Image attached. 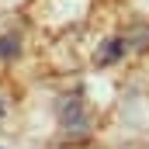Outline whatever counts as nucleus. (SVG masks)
Returning a JSON list of instances; mask_svg holds the SVG:
<instances>
[{
  "label": "nucleus",
  "mask_w": 149,
  "mask_h": 149,
  "mask_svg": "<svg viewBox=\"0 0 149 149\" xmlns=\"http://www.w3.org/2000/svg\"><path fill=\"white\" fill-rule=\"evenodd\" d=\"M56 111H59V121H63V128H66L70 135H87V132H90V118H87V111H83L80 94L63 97Z\"/></svg>",
  "instance_id": "nucleus-1"
},
{
  "label": "nucleus",
  "mask_w": 149,
  "mask_h": 149,
  "mask_svg": "<svg viewBox=\"0 0 149 149\" xmlns=\"http://www.w3.org/2000/svg\"><path fill=\"white\" fill-rule=\"evenodd\" d=\"M125 45H128V42H121V38L104 42V49L97 52V63H101V66H108V63H114V59H121V56H125Z\"/></svg>",
  "instance_id": "nucleus-2"
},
{
  "label": "nucleus",
  "mask_w": 149,
  "mask_h": 149,
  "mask_svg": "<svg viewBox=\"0 0 149 149\" xmlns=\"http://www.w3.org/2000/svg\"><path fill=\"white\" fill-rule=\"evenodd\" d=\"M17 52H21L17 35H3V38H0V56H3V59H10V56H17Z\"/></svg>",
  "instance_id": "nucleus-3"
}]
</instances>
